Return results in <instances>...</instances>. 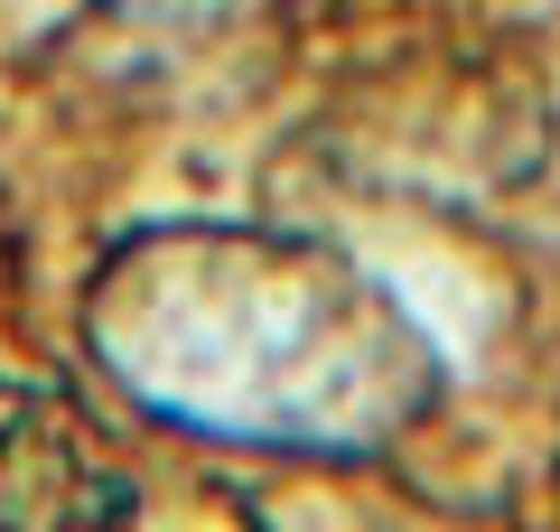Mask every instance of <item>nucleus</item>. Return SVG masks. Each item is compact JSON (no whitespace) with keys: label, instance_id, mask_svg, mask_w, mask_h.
I'll return each instance as SVG.
<instances>
[{"label":"nucleus","instance_id":"obj_1","mask_svg":"<svg viewBox=\"0 0 560 532\" xmlns=\"http://www.w3.org/2000/svg\"><path fill=\"white\" fill-rule=\"evenodd\" d=\"M0 532H131V486L47 402H0Z\"/></svg>","mask_w":560,"mask_h":532}]
</instances>
